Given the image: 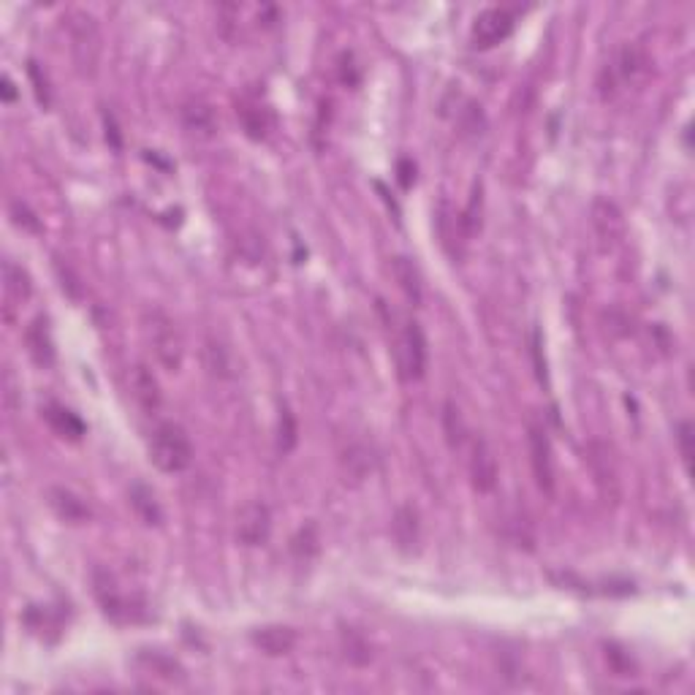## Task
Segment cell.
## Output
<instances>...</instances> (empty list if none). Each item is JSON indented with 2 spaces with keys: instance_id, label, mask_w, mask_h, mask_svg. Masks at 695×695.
<instances>
[{
  "instance_id": "6da1fadb",
  "label": "cell",
  "mask_w": 695,
  "mask_h": 695,
  "mask_svg": "<svg viewBox=\"0 0 695 695\" xmlns=\"http://www.w3.org/2000/svg\"><path fill=\"white\" fill-rule=\"evenodd\" d=\"M141 326H144V337H147V343L155 353V362L166 372H179L182 359H185V345H182L177 323L163 310L152 307V310L144 313Z\"/></svg>"
},
{
  "instance_id": "7a4b0ae2",
  "label": "cell",
  "mask_w": 695,
  "mask_h": 695,
  "mask_svg": "<svg viewBox=\"0 0 695 695\" xmlns=\"http://www.w3.org/2000/svg\"><path fill=\"white\" fill-rule=\"evenodd\" d=\"M150 462L160 473H182L193 462V443L188 432L174 421L158 424L150 440Z\"/></svg>"
},
{
  "instance_id": "3957f363",
  "label": "cell",
  "mask_w": 695,
  "mask_h": 695,
  "mask_svg": "<svg viewBox=\"0 0 695 695\" xmlns=\"http://www.w3.org/2000/svg\"><path fill=\"white\" fill-rule=\"evenodd\" d=\"M590 220H593V231H595L598 247L603 253H614L625 242L628 223H625L623 209L612 198H603V196L595 198L593 209H590Z\"/></svg>"
},
{
  "instance_id": "277c9868",
  "label": "cell",
  "mask_w": 695,
  "mask_h": 695,
  "mask_svg": "<svg viewBox=\"0 0 695 695\" xmlns=\"http://www.w3.org/2000/svg\"><path fill=\"white\" fill-rule=\"evenodd\" d=\"M397 367L405 381L424 378L427 370V337L416 321H408L397 337Z\"/></svg>"
},
{
  "instance_id": "5b68a950",
  "label": "cell",
  "mask_w": 695,
  "mask_h": 695,
  "mask_svg": "<svg viewBox=\"0 0 695 695\" xmlns=\"http://www.w3.org/2000/svg\"><path fill=\"white\" fill-rule=\"evenodd\" d=\"M516 16L514 11L495 5V8H484L476 19H473V30H470V41L476 49H492L497 43H503L511 33H514Z\"/></svg>"
},
{
  "instance_id": "8992f818",
  "label": "cell",
  "mask_w": 695,
  "mask_h": 695,
  "mask_svg": "<svg viewBox=\"0 0 695 695\" xmlns=\"http://www.w3.org/2000/svg\"><path fill=\"white\" fill-rule=\"evenodd\" d=\"M644 71H647V57H644V52H642L636 43H625V46L614 54L612 65L606 68L609 82H603V95L612 98L617 90H625V87L636 84V82L644 76Z\"/></svg>"
},
{
  "instance_id": "52a82bcc",
  "label": "cell",
  "mask_w": 695,
  "mask_h": 695,
  "mask_svg": "<svg viewBox=\"0 0 695 695\" xmlns=\"http://www.w3.org/2000/svg\"><path fill=\"white\" fill-rule=\"evenodd\" d=\"M527 446H530V465H533V476L541 492L552 495L555 492V481H557V470H555V451H552V440L546 435L544 427L530 424L527 427Z\"/></svg>"
},
{
  "instance_id": "ba28073f",
  "label": "cell",
  "mask_w": 695,
  "mask_h": 695,
  "mask_svg": "<svg viewBox=\"0 0 695 695\" xmlns=\"http://www.w3.org/2000/svg\"><path fill=\"white\" fill-rule=\"evenodd\" d=\"M470 481L473 489L481 495H489L497 487V476H500V465H497V454L492 449V443L487 438H473L470 440Z\"/></svg>"
},
{
  "instance_id": "9c48e42d",
  "label": "cell",
  "mask_w": 695,
  "mask_h": 695,
  "mask_svg": "<svg viewBox=\"0 0 695 695\" xmlns=\"http://www.w3.org/2000/svg\"><path fill=\"white\" fill-rule=\"evenodd\" d=\"M272 536V514L264 503H247L236 516V541L242 546H264Z\"/></svg>"
},
{
  "instance_id": "30bf717a",
  "label": "cell",
  "mask_w": 695,
  "mask_h": 695,
  "mask_svg": "<svg viewBox=\"0 0 695 695\" xmlns=\"http://www.w3.org/2000/svg\"><path fill=\"white\" fill-rule=\"evenodd\" d=\"M71 38H73V57L82 71H92L98 60V27L90 14H71Z\"/></svg>"
},
{
  "instance_id": "8fae6325",
  "label": "cell",
  "mask_w": 695,
  "mask_h": 695,
  "mask_svg": "<svg viewBox=\"0 0 695 695\" xmlns=\"http://www.w3.org/2000/svg\"><path fill=\"white\" fill-rule=\"evenodd\" d=\"M253 647L261 650L264 655L269 658H280V655H288L294 647H296V631L294 628H285V625H266V628H258L253 636H250Z\"/></svg>"
},
{
  "instance_id": "7c38bea8",
  "label": "cell",
  "mask_w": 695,
  "mask_h": 695,
  "mask_svg": "<svg viewBox=\"0 0 695 695\" xmlns=\"http://www.w3.org/2000/svg\"><path fill=\"white\" fill-rule=\"evenodd\" d=\"M236 114H239V122H242L245 133L253 141H264L272 133V128H275V114L261 101H242Z\"/></svg>"
},
{
  "instance_id": "4fadbf2b",
  "label": "cell",
  "mask_w": 695,
  "mask_h": 695,
  "mask_svg": "<svg viewBox=\"0 0 695 695\" xmlns=\"http://www.w3.org/2000/svg\"><path fill=\"white\" fill-rule=\"evenodd\" d=\"M46 503L49 508L57 514V519L68 522V525H82L90 519V508L82 497H76L73 492L63 489V487H52L46 492Z\"/></svg>"
},
{
  "instance_id": "5bb4252c",
  "label": "cell",
  "mask_w": 695,
  "mask_h": 695,
  "mask_svg": "<svg viewBox=\"0 0 695 695\" xmlns=\"http://www.w3.org/2000/svg\"><path fill=\"white\" fill-rule=\"evenodd\" d=\"M24 343H27L30 359H33L38 367H52V364H54V343H52L46 318H35V321L27 326Z\"/></svg>"
},
{
  "instance_id": "9a60e30c",
  "label": "cell",
  "mask_w": 695,
  "mask_h": 695,
  "mask_svg": "<svg viewBox=\"0 0 695 695\" xmlns=\"http://www.w3.org/2000/svg\"><path fill=\"white\" fill-rule=\"evenodd\" d=\"M182 122L190 133L196 136H212L215 128H217V117H215V109L201 101V98H193L182 106Z\"/></svg>"
},
{
  "instance_id": "2e32d148",
  "label": "cell",
  "mask_w": 695,
  "mask_h": 695,
  "mask_svg": "<svg viewBox=\"0 0 695 695\" xmlns=\"http://www.w3.org/2000/svg\"><path fill=\"white\" fill-rule=\"evenodd\" d=\"M391 272H394L397 285H400L402 294L408 296V302H413V304L419 307L421 299H424V285H421V272H419V266H416L410 258L397 256V258L391 261Z\"/></svg>"
},
{
  "instance_id": "e0dca14e",
  "label": "cell",
  "mask_w": 695,
  "mask_h": 695,
  "mask_svg": "<svg viewBox=\"0 0 695 695\" xmlns=\"http://www.w3.org/2000/svg\"><path fill=\"white\" fill-rule=\"evenodd\" d=\"M130 389H133L136 402H139L147 413H155V410L160 408V389H158V381H155V375H152L144 364L133 367V372H130Z\"/></svg>"
},
{
  "instance_id": "ac0fdd59",
  "label": "cell",
  "mask_w": 695,
  "mask_h": 695,
  "mask_svg": "<svg viewBox=\"0 0 695 695\" xmlns=\"http://www.w3.org/2000/svg\"><path fill=\"white\" fill-rule=\"evenodd\" d=\"M43 419H46L49 427H52L60 438H65V440H82V435L87 432L84 421H82L76 413H71L68 408H63V405H49V408L43 410Z\"/></svg>"
},
{
  "instance_id": "d6986e66",
  "label": "cell",
  "mask_w": 695,
  "mask_h": 695,
  "mask_svg": "<svg viewBox=\"0 0 695 695\" xmlns=\"http://www.w3.org/2000/svg\"><path fill=\"white\" fill-rule=\"evenodd\" d=\"M3 288H5V296H8L11 302H19V304H22V302L30 296V291H33L27 272H24L19 264H14V261H5V264H3Z\"/></svg>"
},
{
  "instance_id": "ffe728a7",
  "label": "cell",
  "mask_w": 695,
  "mask_h": 695,
  "mask_svg": "<svg viewBox=\"0 0 695 695\" xmlns=\"http://www.w3.org/2000/svg\"><path fill=\"white\" fill-rule=\"evenodd\" d=\"M130 506H133V511L141 516L144 525H160V519H163L160 506H158L152 489H147L144 484H136V487L130 489Z\"/></svg>"
},
{
  "instance_id": "44dd1931",
  "label": "cell",
  "mask_w": 695,
  "mask_h": 695,
  "mask_svg": "<svg viewBox=\"0 0 695 695\" xmlns=\"http://www.w3.org/2000/svg\"><path fill=\"white\" fill-rule=\"evenodd\" d=\"M443 430H446V440H449L451 449L459 451L468 443V427H465V419H462V413L454 402L443 405Z\"/></svg>"
},
{
  "instance_id": "7402d4cb",
  "label": "cell",
  "mask_w": 695,
  "mask_h": 695,
  "mask_svg": "<svg viewBox=\"0 0 695 695\" xmlns=\"http://www.w3.org/2000/svg\"><path fill=\"white\" fill-rule=\"evenodd\" d=\"M394 538L402 549H410L413 544H419V516L413 508H400L397 519H394Z\"/></svg>"
},
{
  "instance_id": "603a6c76",
  "label": "cell",
  "mask_w": 695,
  "mask_h": 695,
  "mask_svg": "<svg viewBox=\"0 0 695 695\" xmlns=\"http://www.w3.org/2000/svg\"><path fill=\"white\" fill-rule=\"evenodd\" d=\"M296 440H299L296 419H294L291 408L283 405V410H280V424H277V451H280V454H291V451L296 449Z\"/></svg>"
},
{
  "instance_id": "cb8c5ba5",
  "label": "cell",
  "mask_w": 695,
  "mask_h": 695,
  "mask_svg": "<svg viewBox=\"0 0 695 695\" xmlns=\"http://www.w3.org/2000/svg\"><path fill=\"white\" fill-rule=\"evenodd\" d=\"M139 663L141 666H147L152 674H158V677H163V680H182V669L171 661V658H166V655H160V652H141L139 655Z\"/></svg>"
},
{
  "instance_id": "d4e9b609",
  "label": "cell",
  "mask_w": 695,
  "mask_h": 695,
  "mask_svg": "<svg viewBox=\"0 0 695 695\" xmlns=\"http://www.w3.org/2000/svg\"><path fill=\"white\" fill-rule=\"evenodd\" d=\"M459 125L473 136H481L487 130V117L476 101H465V109H459Z\"/></svg>"
},
{
  "instance_id": "484cf974",
  "label": "cell",
  "mask_w": 695,
  "mask_h": 695,
  "mask_svg": "<svg viewBox=\"0 0 695 695\" xmlns=\"http://www.w3.org/2000/svg\"><path fill=\"white\" fill-rule=\"evenodd\" d=\"M291 552H294L296 557H304V560L318 552V533H315L313 525H307V527L299 530V536L291 541Z\"/></svg>"
},
{
  "instance_id": "4316f807",
  "label": "cell",
  "mask_w": 695,
  "mask_h": 695,
  "mask_svg": "<svg viewBox=\"0 0 695 695\" xmlns=\"http://www.w3.org/2000/svg\"><path fill=\"white\" fill-rule=\"evenodd\" d=\"M207 356H212V362H207L212 375L228 378L231 375V362H228V351L220 348L217 343H207Z\"/></svg>"
},
{
  "instance_id": "83f0119b",
  "label": "cell",
  "mask_w": 695,
  "mask_h": 695,
  "mask_svg": "<svg viewBox=\"0 0 695 695\" xmlns=\"http://www.w3.org/2000/svg\"><path fill=\"white\" fill-rule=\"evenodd\" d=\"M345 462L351 465V476L353 478H364L372 470V457L362 449H351V454H345Z\"/></svg>"
},
{
  "instance_id": "f1b7e54d",
  "label": "cell",
  "mask_w": 695,
  "mask_h": 695,
  "mask_svg": "<svg viewBox=\"0 0 695 695\" xmlns=\"http://www.w3.org/2000/svg\"><path fill=\"white\" fill-rule=\"evenodd\" d=\"M11 220H14L19 228H24V231H41L38 217H35L22 201H14V204H11Z\"/></svg>"
},
{
  "instance_id": "f546056e",
  "label": "cell",
  "mask_w": 695,
  "mask_h": 695,
  "mask_svg": "<svg viewBox=\"0 0 695 695\" xmlns=\"http://www.w3.org/2000/svg\"><path fill=\"white\" fill-rule=\"evenodd\" d=\"M693 424L690 421H682L680 427H677V443H680V454H682V459H685V465L690 468V462H693Z\"/></svg>"
},
{
  "instance_id": "4dcf8cb0",
  "label": "cell",
  "mask_w": 695,
  "mask_h": 695,
  "mask_svg": "<svg viewBox=\"0 0 695 695\" xmlns=\"http://www.w3.org/2000/svg\"><path fill=\"white\" fill-rule=\"evenodd\" d=\"M30 76H33V84H35V95H38V101L46 106L49 103V92H46V79H41V73H38V68H35V63H30Z\"/></svg>"
},
{
  "instance_id": "1f68e13d",
  "label": "cell",
  "mask_w": 695,
  "mask_h": 695,
  "mask_svg": "<svg viewBox=\"0 0 695 695\" xmlns=\"http://www.w3.org/2000/svg\"><path fill=\"white\" fill-rule=\"evenodd\" d=\"M3 87H0V95H3V101L5 103H14L16 101V90H14V82H11V76H3V82H0Z\"/></svg>"
},
{
  "instance_id": "d6a6232c",
  "label": "cell",
  "mask_w": 695,
  "mask_h": 695,
  "mask_svg": "<svg viewBox=\"0 0 695 695\" xmlns=\"http://www.w3.org/2000/svg\"><path fill=\"white\" fill-rule=\"evenodd\" d=\"M400 169H402V185L408 188V185H410V163H408V160H402V163H400Z\"/></svg>"
}]
</instances>
